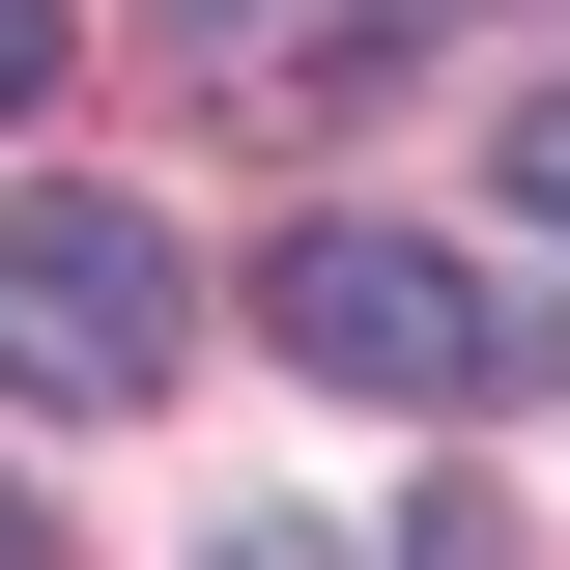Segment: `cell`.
I'll return each instance as SVG.
<instances>
[{
    "instance_id": "cell-1",
    "label": "cell",
    "mask_w": 570,
    "mask_h": 570,
    "mask_svg": "<svg viewBox=\"0 0 570 570\" xmlns=\"http://www.w3.org/2000/svg\"><path fill=\"white\" fill-rule=\"evenodd\" d=\"M257 343L314 371V400H400V428L542 400V314H513V285H456L428 228H285V257H257Z\"/></svg>"
},
{
    "instance_id": "cell-2",
    "label": "cell",
    "mask_w": 570,
    "mask_h": 570,
    "mask_svg": "<svg viewBox=\"0 0 570 570\" xmlns=\"http://www.w3.org/2000/svg\"><path fill=\"white\" fill-rule=\"evenodd\" d=\"M0 400H171V228L142 200H0Z\"/></svg>"
},
{
    "instance_id": "cell-3",
    "label": "cell",
    "mask_w": 570,
    "mask_h": 570,
    "mask_svg": "<svg viewBox=\"0 0 570 570\" xmlns=\"http://www.w3.org/2000/svg\"><path fill=\"white\" fill-rule=\"evenodd\" d=\"M200 570H371V542H314V513H228ZM428 570H456V542H428Z\"/></svg>"
},
{
    "instance_id": "cell-4",
    "label": "cell",
    "mask_w": 570,
    "mask_h": 570,
    "mask_svg": "<svg viewBox=\"0 0 570 570\" xmlns=\"http://www.w3.org/2000/svg\"><path fill=\"white\" fill-rule=\"evenodd\" d=\"M58 58H86V29H58V0H0V115H29V86H58Z\"/></svg>"
},
{
    "instance_id": "cell-5",
    "label": "cell",
    "mask_w": 570,
    "mask_h": 570,
    "mask_svg": "<svg viewBox=\"0 0 570 570\" xmlns=\"http://www.w3.org/2000/svg\"><path fill=\"white\" fill-rule=\"evenodd\" d=\"M513 200H542V228H570V86H542V115H513Z\"/></svg>"
},
{
    "instance_id": "cell-6",
    "label": "cell",
    "mask_w": 570,
    "mask_h": 570,
    "mask_svg": "<svg viewBox=\"0 0 570 570\" xmlns=\"http://www.w3.org/2000/svg\"><path fill=\"white\" fill-rule=\"evenodd\" d=\"M0 570H58V513H29V485H0Z\"/></svg>"
}]
</instances>
